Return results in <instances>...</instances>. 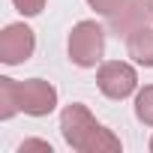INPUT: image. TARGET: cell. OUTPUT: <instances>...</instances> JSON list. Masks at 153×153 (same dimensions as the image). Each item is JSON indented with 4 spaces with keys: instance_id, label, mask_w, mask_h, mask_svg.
<instances>
[{
    "instance_id": "6da1fadb",
    "label": "cell",
    "mask_w": 153,
    "mask_h": 153,
    "mask_svg": "<svg viewBox=\"0 0 153 153\" xmlns=\"http://www.w3.org/2000/svg\"><path fill=\"white\" fill-rule=\"evenodd\" d=\"M60 135L78 153H120V138L102 126L84 102H72L60 111Z\"/></svg>"
},
{
    "instance_id": "7a4b0ae2",
    "label": "cell",
    "mask_w": 153,
    "mask_h": 153,
    "mask_svg": "<svg viewBox=\"0 0 153 153\" xmlns=\"http://www.w3.org/2000/svg\"><path fill=\"white\" fill-rule=\"evenodd\" d=\"M66 51H69V60L75 66L96 69L102 63V54H105V30H102V24H96L93 18L78 21V24L69 30Z\"/></svg>"
},
{
    "instance_id": "3957f363",
    "label": "cell",
    "mask_w": 153,
    "mask_h": 153,
    "mask_svg": "<svg viewBox=\"0 0 153 153\" xmlns=\"http://www.w3.org/2000/svg\"><path fill=\"white\" fill-rule=\"evenodd\" d=\"M87 6L96 15L108 18L111 30L123 33V36H129L135 27L144 24V18H150L147 15V0H87Z\"/></svg>"
},
{
    "instance_id": "277c9868",
    "label": "cell",
    "mask_w": 153,
    "mask_h": 153,
    "mask_svg": "<svg viewBox=\"0 0 153 153\" xmlns=\"http://www.w3.org/2000/svg\"><path fill=\"white\" fill-rule=\"evenodd\" d=\"M96 87L102 96H108L114 102L129 99L138 93V72L126 60H105L96 69Z\"/></svg>"
},
{
    "instance_id": "5b68a950",
    "label": "cell",
    "mask_w": 153,
    "mask_h": 153,
    "mask_svg": "<svg viewBox=\"0 0 153 153\" xmlns=\"http://www.w3.org/2000/svg\"><path fill=\"white\" fill-rule=\"evenodd\" d=\"M36 51V33L24 21H12L0 33V63L6 66H21L33 57Z\"/></svg>"
},
{
    "instance_id": "8992f818",
    "label": "cell",
    "mask_w": 153,
    "mask_h": 153,
    "mask_svg": "<svg viewBox=\"0 0 153 153\" xmlns=\"http://www.w3.org/2000/svg\"><path fill=\"white\" fill-rule=\"evenodd\" d=\"M18 93H21V111L30 117H48L57 108V87L45 78L18 81Z\"/></svg>"
},
{
    "instance_id": "52a82bcc",
    "label": "cell",
    "mask_w": 153,
    "mask_h": 153,
    "mask_svg": "<svg viewBox=\"0 0 153 153\" xmlns=\"http://www.w3.org/2000/svg\"><path fill=\"white\" fill-rule=\"evenodd\" d=\"M126 54H129L138 66L153 69V27H147V24L135 27V30L126 36Z\"/></svg>"
},
{
    "instance_id": "ba28073f",
    "label": "cell",
    "mask_w": 153,
    "mask_h": 153,
    "mask_svg": "<svg viewBox=\"0 0 153 153\" xmlns=\"http://www.w3.org/2000/svg\"><path fill=\"white\" fill-rule=\"evenodd\" d=\"M21 111V93L18 81L9 75H0V120H12Z\"/></svg>"
},
{
    "instance_id": "9c48e42d",
    "label": "cell",
    "mask_w": 153,
    "mask_h": 153,
    "mask_svg": "<svg viewBox=\"0 0 153 153\" xmlns=\"http://www.w3.org/2000/svg\"><path fill=\"white\" fill-rule=\"evenodd\" d=\"M135 117H138V123L153 126V84L138 87V93H135Z\"/></svg>"
},
{
    "instance_id": "30bf717a",
    "label": "cell",
    "mask_w": 153,
    "mask_h": 153,
    "mask_svg": "<svg viewBox=\"0 0 153 153\" xmlns=\"http://www.w3.org/2000/svg\"><path fill=\"white\" fill-rule=\"evenodd\" d=\"M12 6L24 15V18H33L45 9V0H12Z\"/></svg>"
},
{
    "instance_id": "8fae6325",
    "label": "cell",
    "mask_w": 153,
    "mask_h": 153,
    "mask_svg": "<svg viewBox=\"0 0 153 153\" xmlns=\"http://www.w3.org/2000/svg\"><path fill=\"white\" fill-rule=\"evenodd\" d=\"M27 150H42V153H54L51 141H42V138H24L18 144V153H27Z\"/></svg>"
},
{
    "instance_id": "7c38bea8",
    "label": "cell",
    "mask_w": 153,
    "mask_h": 153,
    "mask_svg": "<svg viewBox=\"0 0 153 153\" xmlns=\"http://www.w3.org/2000/svg\"><path fill=\"white\" fill-rule=\"evenodd\" d=\"M147 15H150V21H153V0H147Z\"/></svg>"
},
{
    "instance_id": "4fadbf2b",
    "label": "cell",
    "mask_w": 153,
    "mask_h": 153,
    "mask_svg": "<svg viewBox=\"0 0 153 153\" xmlns=\"http://www.w3.org/2000/svg\"><path fill=\"white\" fill-rule=\"evenodd\" d=\"M147 147H150V153H153V138H150V144H147Z\"/></svg>"
}]
</instances>
